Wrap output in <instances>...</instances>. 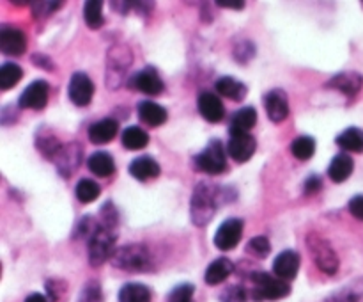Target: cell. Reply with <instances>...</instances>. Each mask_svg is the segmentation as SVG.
<instances>
[{
	"instance_id": "cell-1",
	"label": "cell",
	"mask_w": 363,
	"mask_h": 302,
	"mask_svg": "<svg viewBox=\"0 0 363 302\" xmlns=\"http://www.w3.org/2000/svg\"><path fill=\"white\" fill-rule=\"evenodd\" d=\"M220 197L221 190L217 185H213L211 181H200L199 185H195L190 203L191 223L195 226H206V224L211 223V219L217 214Z\"/></svg>"
},
{
	"instance_id": "cell-2",
	"label": "cell",
	"mask_w": 363,
	"mask_h": 302,
	"mask_svg": "<svg viewBox=\"0 0 363 302\" xmlns=\"http://www.w3.org/2000/svg\"><path fill=\"white\" fill-rule=\"evenodd\" d=\"M133 62V53L126 45H113L107 55V88L119 89L124 84L128 70Z\"/></svg>"
},
{
	"instance_id": "cell-3",
	"label": "cell",
	"mask_w": 363,
	"mask_h": 302,
	"mask_svg": "<svg viewBox=\"0 0 363 302\" xmlns=\"http://www.w3.org/2000/svg\"><path fill=\"white\" fill-rule=\"evenodd\" d=\"M113 267L128 272H142L151 265V253L146 245L142 244H130L113 253L112 256Z\"/></svg>"
},
{
	"instance_id": "cell-4",
	"label": "cell",
	"mask_w": 363,
	"mask_h": 302,
	"mask_svg": "<svg viewBox=\"0 0 363 302\" xmlns=\"http://www.w3.org/2000/svg\"><path fill=\"white\" fill-rule=\"evenodd\" d=\"M116 240L117 231L110 228H105L100 223V228L91 237L89 244V263L92 267H100L107 260H112L113 253H116Z\"/></svg>"
},
{
	"instance_id": "cell-5",
	"label": "cell",
	"mask_w": 363,
	"mask_h": 302,
	"mask_svg": "<svg viewBox=\"0 0 363 302\" xmlns=\"http://www.w3.org/2000/svg\"><path fill=\"white\" fill-rule=\"evenodd\" d=\"M227 151H225L221 140L213 139L209 144L193 157V166L197 171L206 175H220L227 169Z\"/></svg>"
},
{
	"instance_id": "cell-6",
	"label": "cell",
	"mask_w": 363,
	"mask_h": 302,
	"mask_svg": "<svg viewBox=\"0 0 363 302\" xmlns=\"http://www.w3.org/2000/svg\"><path fill=\"white\" fill-rule=\"evenodd\" d=\"M254 281V299L257 301H278L291 294V286L287 281L277 276H269L266 272H255L252 276Z\"/></svg>"
},
{
	"instance_id": "cell-7",
	"label": "cell",
	"mask_w": 363,
	"mask_h": 302,
	"mask_svg": "<svg viewBox=\"0 0 363 302\" xmlns=\"http://www.w3.org/2000/svg\"><path fill=\"white\" fill-rule=\"evenodd\" d=\"M307 245L310 254L314 256L317 268L325 274H335L338 270V258L328 240L317 237V235H308Z\"/></svg>"
},
{
	"instance_id": "cell-8",
	"label": "cell",
	"mask_w": 363,
	"mask_h": 302,
	"mask_svg": "<svg viewBox=\"0 0 363 302\" xmlns=\"http://www.w3.org/2000/svg\"><path fill=\"white\" fill-rule=\"evenodd\" d=\"M229 142H227V153L234 162H248L254 157L257 149V140L247 131H229Z\"/></svg>"
},
{
	"instance_id": "cell-9",
	"label": "cell",
	"mask_w": 363,
	"mask_h": 302,
	"mask_svg": "<svg viewBox=\"0 0 363 302\" xmlns=\"http://www.w3.org/2000/svg\"><path fill=\"white\" fill-rule=\"evenodd\" d=\"M128 86L135 91H140L144 95H149V97H158L165 91V84L161 80V77L158 75V71L151 66H147L144 70L137 71V73L128 80Z\"/></svg>"
},
{
	"instance_id": "cell-10",
	"label": "cell",
	"mask_w": 363,
	"mask_h": 302,
	"mask_svg": "<svg viewBox=\"0 0 363 302\" xmlns=\"http://www.w3.org/2000/svg\"><path fill=\"white\" fill-rule=\"evenodd\" d=\"M245 229V224L238 217H230L220 224V228L215 233V245L220 251H230L239 244Z\"/></svg>"
},
{
	"instance_id": "cell-11",
	"label": "cell",
	"mask_w": 363,
	"mask_h": 302,
	"mask_svg": "<svg viewBox=\"0 0 363 302\" xmlns=\"http://www.w3.org/2000/svg\"><path fill=\"white\" fill-rule=\"evenodd\" d=\"M68 97L77 107L89 105L94 97V84H92L91 77L82 71H77L68 86Z\"/></svg>"
},
{
	"instance_id": "cell-12",
	"label": "cell",
	"mask_w": 363,
	"mask_h": 302,
	"mask_svg": "<svg viewBox=\"0 0 363 302\" xmlns=\"http://www.w3.org/2000/svg\"><path fill=\"white\" fill-rule=\"evenodd\" d=\"M48 95H50V86L44 80H34L20 95L18 107L20 109L43 110L48 103Z\"/></svg>"
},
{
	"instance_id": "cell-13",
	"label": "cell",
	"mask_w": 363,
	"mask_h": 302,
	"mask_svg": "<svg viewBox=\"0 0 363 302\" xmlns=\"http://www.w3.org/2000/svg\"><path fill=\"white\" fill-rule=\"evenodd\" d=\"M83 153L82 146L78 142H68V144L62 146V149L59 151V155L55 157L53 164H55L57 171L61 173V176L64 178H70L78 167L82 166Z\"/></svg>"
},
{
	"instance_id": "cell-14",
	"label": "cell",
	"mask_w": 363,
	"mask_h": 302,
	"mask_svg": "<svg viewBox=\"0 0 363 302\" xmlns=\"http://www.w3.org/2000/svg\"><path fill=\"white\" fill-rule=\"evenodd\" d=\"M264 109L269 121L282 123L289 116V98L284 89H271L264 95Z\"/></svg>"
},
{
	"instance_id": "cell-15",
	"label": "cell",
	"mask_w": 363,
	"mask_h": 302,
	"mask_svg": "<svg viewBox=\"0 0 363 302\" xmlns=\"http://www.w3.org/2000/svg\"><path fill=\"white\" fill-rule=\"evenodd\" d=\"M0 50L5 55L20 58L27 50V38L16 27L4 25L0 29Z\"/></svg>"
},
{
	"instance_id": "cell-16",
	"label": "cell",
	"mask_w": 363,
	"mask_h": 302,
	"mask_svg": "<svg viewBox=\"0 0 363 302\" xmlns=\"http://www.w3.org/2000/svg\"><path fill=\"white\" fill-rule=\"evenodd\" d=\"M36 148H38V151L41 155H43L46 160H55V157L59 155V151L62 149L61 140H59V137H57L55 131L52 130L50 127H46V125H41V127L36 130Z\"/></svg>"
},
{
	"instance_id": "cell-17",
	"label": "cell",
	"mask_w": 363,
	"mask_h": 302,
	"mask_svg": "<svg viewBox=\"0 0 363 302\" xmlns=\"http://www.w3.org/2000/svg\"><path fill=\"white\" fill-rule=\"evenodd\" d=\"M299 263H301L299 254L293 249H287L275 258V262H273V272L280 279L291 281L298 276Z\"/></svg>"
},
{
	"instance_id": "cell-18",
	"label": "cell",
	"mask_w": 363,
	"mask_h": 302,
	"mask_svg": "<svg viewBox=\"0 0 363 302\" xmlns=\"http://www.w3.org/2000/svg\"><path fill=\"white\" fill-rule=\"evenodd\" d=\"M328 89H335V91L347 95V97H356L360 89L363 88V77L356 71H342V73L335 75L326 84Z\"/></svg>"
},
{
	"instance_id": "cell-19",
	"label": "cell",
	"mask_w": 363,
	"mask_h": 302,
	"mask_svg": "<svg viewBox=\"0 0 363 302\" xmlns=\"http://www.w3.org/2000/svg\"><path fill=\"white\" fill-rule=\"evenodd\" d=\"M197 107H199V112L206 121L209 123H220L225 118V109L224 103H221L220 98L217 95H213L209 91H204L199 95V100H197Z\"/></svg>"
},
{
	"instance_id": "cell-20",
	"label": "cell",
	"mask_w": 363,
	"mask_h": 302,
	"mask_svg": "<svg viewBox=\"0 0 363 302\" xmlns=\"http://www.w3.org/2000/svg\"><path fill=\"white\" fill-rule=\"evenodd\" d=\"M119 131V121L112 118H105L101 121L92 123L89 127V140L92 144H107Z\"/></svg>"
},
{
	"instance_id": "cell-21",
	"label": "cell",
	"mask_w": 363,
	"mask_h": 302,
	"mask_svg": "<svg viewBox=\"0 0 363 302\" xmlns=\"http://www.w3.org/2000/svg\"><path fill=\"white\" fill-rule=\"evenodd\" d=\"M218 95L225 97L230 101H243L248 95V88L241 80L234 79V77H220L215 84Z\"/></svg>"
},
{
	"instance_id": "cell-22",
	"label": "cell",
	"mask_w": 363,
	"mask_h": 302,
	"mask_svg": "<svg viewBox=\"0 0 363 302\" xmlns=\"http://www.w3.org/2000/svg\"><path fill=\"white\" fill-rule=\"evenodd\" d=\"M160 164L156 162L154 158L147 157V155L135 158L133 162L130 164V175L139 181L152 180L156 176H160Z\"/></svg>"
},
{
	"instance_id": "cell-23",
	"label": "cell",
	"mask_w": 363,
	"mask_h": 302,
	"mask_svg": "<svg viewBox=\"0 0 363 302\" xmlns=\"http://www.w3.org/2000/svg\"><path fill=\"white\" fill-rule=\"evenodd\" d=\"M353 171H355V160L347 153H338L330 162L328 176L330 180L335 181V184H342V181H346L353 175Z\"/></svg>"
},
{
	"instance_id": "cell-24",
	"label": "cell",
	"mask_w": 363,
	"mask_h": 302,
	"mask_svg": "<svg viewBox=\"0 0 363 302\" xmlns=\"http://www.w3.org/2000/svg\"><path fill=\"white\" fill-rule=\"evenodd\" d=\"M87 167L92 175L100 176V178H109L116 173V162L113 157L107 151H96L87 160Z\"/></svg>"
},
{
	"instance_id": "cell-25",
	"label": "cell",
	"mask_w": 363,
	"mask_h": 302,
	"mask_svg": "<svg viewBox=\"0 0 363 302\" xmlns=\"http://www.w3.org/2000/svg\"><path fill=\"white\" fill-rule=\"evenodd\" d=\"M139 118L140 121L149 125V127H161L169 114H167V109L154 101H140L139 103Z\"/></svg>"
},
{
	"instance_id": "cell-26",
	"label": "cell",
	"mask_w": 363,
	"mask_h": 302,
	"mask_svg": "<svg viewBox=\"0 0 363 302\" xmlns=\"http://www.w3.org/2000/svg\"><path fill=\"white\" fill-rule=\"evenodd\" d=\"M232 272H234V265L229 258H218L215 260V262L209 263L204 279H206V283H208L209 286H217L220 285V283H224Z\"/></svg>"
},
{
	"instance_id": "cell-27",
	"label": "cell",
	"mask_w": 363,
	"mask_h": 302,
	"mask_svg": "<svg viewBox=\"0 0 363 302\" xmlns=\"http://www.w3.org/2000/svg\"><path fill=\"white\" fill-rule=\"evenodd\" d=\"M337 146L344 151H351V153H363V130L356 127H349L346 130L338 134L335 139Z\"/></svg>"
},
{
	"instance_id": "cell-28",
	"label": "cell",
	"mask_w": 363,
	"mask_h": 302,
	"mask_svg": "<svg viewBox=\"0 0 363 302\" xmlns=\"http://www.w3.org/2000/svg\"><path fill=\"white\" fill-rule=\"evenodd\" d=\"M257 123V110L254 107H243L238 112H234L232 119H230L229 131H247L250 134L252 128Z\"/></svg>"
},
{
	"instance_id": "cell-29",
	"label": "cell",
	"mask_w": 363,
	"mask_h": 302,
	"mask_svg": "<svg viewBox=\"0 0 363 302\" xmlns=\"http://www.w3.org/2000/svg\"><path fill=\"white\" fill-rule=\"evenodd\" d=\"M121 140L126 149L137 151V149H142L149 144V134L140 127H128L122 131Z\"/></svg>"
},
{
	"instance_id": "cell-30",
	"label": "cell",
	"mask_w": 363,
	"mask_h": 302,
	"mask_svg": "<svg viewBox=\"0 0 363 302\" xmlns=\"http://www.w3.org/2000/svg\"><path fill=\"white\" fill-rule=\"evenodd\" d=\"M119 302H151V290L140 283H128L119 292Z\"/></svg>"
},
{
	"instance_id": "cell-31",
	"label": "cell",
	"mask_w": 363,
	"mask_h": 302,
	"mask_svg": "<svg viewBox=\"0 0 363 302\" xmlns=\"http://www.w3.org/2000/svg\"><path fill=\"white\" fill-rule=\"evenodd\" d=\"M83 20H85L87 27L92 29V31L101 29L105 23L103 2H100V0H89V2H85L83 4Z\"/></svg>"
},
{
	"instance_id": "cell-32",
	"label": "cell",
	"mask_w": 363,
	"mask_h": 302,
	"mask_svg": "<svg viewBox=\"0 0 363 302\" xmlns=\"http://www.w3.org/2000/svg\"><path fill=\"white\" fill-rule=\"evenodd\" d=\"M75 194H77V199L83 205L87 203L96 201L101 194V187L98 181L91 180V178H82V180L77 184V188H75Z\"/></svg>"
},
{
	"instance_id": "cell-33",
	"label": "cell",
	"mask_w": 363,
	"mask_h": 302,
	"mask_svg": "<svg viewBox=\"0 0 363 302\" xmlns=\"http://www.w3.org/2000/svg\"><path fill=\"white\" fill-rule=\"evenodd\" d=\"M23 77V70L14 62H4L2 68H0V89L2 91H8V89H13L14 86L20 84Z\"/></svg>"
},
{
	"instance_id": "cell-34",
	"label": "cell",
	"mask_w": 363,
	"mask_h": 302,
	"mask_svg": "<svg viewBox=\"0 0 363 302\" xmlns=\"http://www.w3.org/2000/svg\"><path fill=\"white\" fill-rule=\"evenodd\" d=\"M291 151L298 160H308L316 153V140L308 136H299L293 140Z\"/></svg>"
},
{
	"instance_id": "cell-35",
	"label": "cell",
	"mask_w": 363,
	"mask_h": 302,
	"mask_svg": "<svg viewBox=\"0 0 363 302\" xmlns=\"http://www.w3.org/2000/svg\"><path fill=\"white\" fill-rule=\"evenodd\" d=\"M247 251L255 256V258H268L269 253H271V244H269L268 237L264 235H259V237H254L250 242L247 244Z\"/></svg>"
},
{
	"instance_id": "cell-36",
	"label": "cell",
	"mask_w": 363,
	"mask_h": 302,
	"mask_svg": "<svg viewBox=\"0 0 363 302\" xmlns=\"http://www.w3.org/2000/svg\"><path fill=\"white\" fill-rule=\"evenodd\" d=\"M100 223L103 224L105 228H110L113 231H117V228H119V212H117L116 205L112 201H107L101 206Z\"/></svg>"
},
{
	"instance_id": "cell-37",
	"label": "cell",
	"mask_w": 363,
	"mask_h": 302,
	"mask_svg": "<svg viewBox=\"0 0 363 302\" xmlns=\"http://www.w3.org/2000/svg\"><path fill=\"white\" fill-rule=\"evenodd\" d=\"M195 294L193 285L190 283H183V285H178L169 294V302H191Z\"/></svg>"
},
{
	"instance_id": "cell-38",
	"label": "cell",
	"mask_w": 363,
	"mask_h": 302,
	"mask_svg": "<svg viewBox=\"0 0 363 302\" xmlns=\"http://www.w3.org/2000/svg\"><path fill=\"white\" fill-rule=\"evenodd\" d=\"M254 55H255V47L252 41L243 40L234 47V58H236V61L238 62H243V64H245V62L250 61Z\"/></svg>"
},
{
	"instance_id": "cell-39",
	"label": "cell",
	"mask_w": 363,
	"mask_h": 302,
	"mask_svg": "<svg viewBox=\"0 0 363 302\" xmlns=\"http://www.w3.org/2000/svg\"><path fill=\"white\" fill-rule=\"evenodd\" d=\"M29 5L32 8V14H34L36 18H46L48 14L59 11L62 2H31Z\"/></svg>"
},
{
	"instance_id": "cell-40",
	"label": "cell",
	"mask_w": 363,
	"mask_h": 302,
	"mask_svg": "<svg viewBox=\"0 0 363 302\" xmlns=\"http://www.w3.org/2000/svg\"><path fill=\"white\" fill-rule=\"evenodd\" d=\"M221 302H245L247 301V292L241 286H230L220 295Z\"/></svg>"
},
{
	"instance_id": "cell-41",
	"label": "cell",
	"mask_w": 363,
	"mask_h": 302,
	"mask_svg": "<svg viewBox=\"0 0 363 302\" xmlns=\"http://www.w3.org/2000/svg\"><path fill=\"white\" fill-rule=\"evenodd\" d=\"M347 208H349V212H351V215H353V217L363 221V196L351 197Z\"/></svg>"
},
{
	"instance_id": "cell-42",
	"label": "cell",
	"mask_w": 363,
	"mask_h": 302,
	"mask_svg": "<svg viewBox=\"0 0 363 302\" xmlns=\"http://www.w3.org/2000/svg\"><path fill=\"white\" fill-rule=\"evenodd\" d=\"M323 188V180H321L317 175L308 176L307 180H305V194H317Z\"/></svg>"
},
{
	"instance_id": "cell-43",
	"label": "cell",
	"mask_w": 363,
	"mask_h": 302,
	"mask_svg": "<svg viewBox=\"0 0 363 302\" xmlns=\"http://www.w3.org/2000/svg\"><path fill=\"white\" fill-rule=\"evenodd\" d=\"M32 62H34L38 68H41V70H46V71H53L55 68H53V61L48 55H44V53H34L32 55Z\"/></svg>"
},
{
	"instance_id": "cell-44",
	"label": "cell",
	"mask_w": 363,
	"mask_h": 302,
	"mask_svg": "<svg viewBox=\"0 0 363 302\" xmlns=\"http://www.w3.org/2000/svg\"><path fill=\"white\" fill-rule=\"evenodd\" d=\"M217 5H220V8L234 9V11H241V9L245 8V2H243V0H218Z\"/></svg>"
},
{
	"instance_id": "cell-45",
	"label": "cell",
	"mask_w": 363,
	"mask_h": 302,
	"mask_svg": "<svg viewBox=\"0 0 363 302\" xmlns=\"http://www.w3.org/2000/svg\"><path fill=\"white\" fill-rule=\"evenodd\" d=\"M25 302H48L46 297L41 294H31L29 297L25 299Z\"/></svg>"
}]
</instances>
